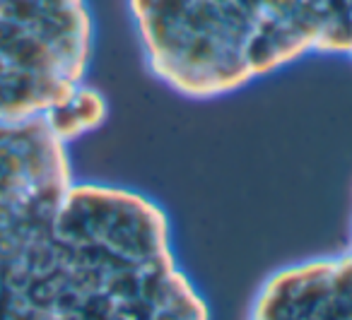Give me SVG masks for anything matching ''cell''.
Returning a JSON list of instances; mask_svg holds the SVG:
<instances>
[{
	"label": "cell",
	"instance_id": "obj_4",
	"mask_svg": "<svg viewBox=\"0 0 352 320\" xmlns=\"http://www.w3.org/2000/svg\"><path fill=\"white\" fill-rule=\"evenodd\" d=\"M246 320H352V236L345 253L307 258L265 277Z\"/></svg>",
	"mask_w": 352,
	"mask_h": 320
},
{
	"label": "cell",
	"instance_id": "obj_5",
	"mask_svg": "<svg viewBox=\"0 0 352 320\" xmlns=\"http://www.w3.org/2000/svg\"><path fill=\"white\" fill-rule=\"evenodd\" d=\"M49 128L56 133L58 140H63L65 145H73L80 137L89 135V133L99 130L109 118V104L107 97L99 92L97 87L87 84L85 80L82 84L73 89L65 99H60L56 106H51L44 113Z\"/></svg>",
	"mask_w": 352,
	"mask_h": 320
},
{
	"label": "cell",
	"instance_id": "obj_3",
	"mask_svg": "<svg viewBox=\"0 0 352 320\" xmlns=\"http://www.w3.org/2000/svg\"><path fill=\"white\" fill-rule=\"evenodd\" d=\"M87 0H0V123L44 116L87 80Z\"/></svg>",
	"mask_w": 352,
	"mask_h": 320
},
{
	"label": "cell",
	"instance_id": "obj_1",
	"mask_svg": "<svg viewBox=\"0 0 352 320\" xmlns=\"http://www.w3.org/2000/svg\"><path fill=\"white\" fill-rule=\"evenodd\" d=\"M0 320H212L160 203L78 181L44 116L0 123Z\"/></svg>",
	"mask_w": 352,
	"mask_h": 320
},
{
	"label": "cell",
	"instance_id": "obj_2",
	"mask_svg": "<svg viewBox=\"0 0 352 320\" xmlns=\"http://www.w3.org/2000/svg\"><path fill=\"white\" fill-rule=\"evenodd\" d=\"M142 58L166 89L220 99L304 56L352 60V0H128Z\"/></svg>",
	"mask_w": 352,
	"mask_h": 320
}]
</instances>
